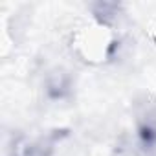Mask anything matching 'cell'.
<instances>
[{
    "label": "cell",
    "instance_id": "cell-1",
    "mask_svg": "<svg viewBox=\"0 0 156 156\" xmlns=\"http://www.w3.org/2000/svg\"><path fill=\"white\" fill-rule=\"evenodd\" d=\"M57 134L41 138H22L13 145V156H53Z\"/></svg>",
    "mask_w": 156,
    "mask_h": 156
},
{
    "label": "cell",
    "instance_id": "cell-2",
    "mask_svg": "<svg viewBox=\"0 0 156 156\" xmlns=\"http://www.w3.org/2000/svg\"><path fill=\"white\" fill-rule=\"evenodd\" d=\"M72 88V79L70 75L62 70H53L46 77V92L53 99H62Z\"/></svg>",
    "mask_w": 156,
    "mask_h": 156
},
{
    "label": "cell",
    "instance_id": "cell-3",
    "mask_svg": "<svg viewBox=\"0 0 156 156\" xmlns=\"http://www.w3.org/2000/svg\"><path fill=\"white\" fill-rule=\"evenodd\" d=\"M92 13H94L96 20L99 24L110 26L119 17L118 15L119 13V4H116V2H96V4H92Z\"/></svg>",
    "mask_w": 156,
    "mask_h": 156
}]
</instances>
